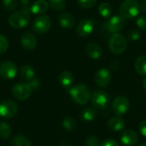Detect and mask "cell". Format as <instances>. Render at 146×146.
<instances>
[{"label": "cell", "mask_w": 146, "mask_h": 146, "mask_svg": "<svg viewBox=\"0 0 146 146\" xmlns=\"http://www.w3.org/2000/svg\"><path fill=\"white\" fill-rule=\"evenodd\" d=\"M68 93L72 100L80 105L86 104L92 99V92L85 84H78L72 86L69 89Z\"/></svg>", "instance_id": "cell-1"}, {"label": "cell", "mask_w": 146, "mask_h": 146, "mask_svg": "<svg viewBox=\"0 0 146 146\" xmlns=\"http://www.w3.org/2000/svg\"><path fill=\"white\" fill-rule=\"evenodd\" d=\"M8 21L13 28L20 29L25 27L30 21V9H22L14 12L9 15Z\"/></svg>", "instance_id": "cell-2"}, {"label": "cell", "mask_w": 146, "mask_h": 146, "mask_svg": "<svg viewBox=\"0 0 146 146\" xmlns=\"http://www.w3.org/2000/svg\"><path fill=\"white\" fill-rule=\"evenodd\" d=\"M139 3L136 0H125L120 6V15L125 19H133L139 15Z\"/></svg>", "instance_id": "cell-3"}, {"label": "cell", "mask_w": 146, "mask_h": 146, "mask_svg": "<svg viewBox=\"0 0 146 146\" xmlns=\"http://www.w3.org/2000/svg\"><path fill=\"white\" fill-rule=\"evenodd\" d=\"M127 46V41L124 35L121 33H114L109 42L110 50L115 55L122 54Z\"/></svg>", "instance_id": "cell-4"}, {"label": "cell", "mask_w": 146, "mask_h": 146, "mask_svg": "<svg viewBox=\"0 0 146 146\" xmlns=\"http://www.w3.org/2000/svg\"><path fill=\"white\" fill-rule=\"evenodd\" d=\"M51 26L50 18L48 15H39L33 22V30L38 34H44L47 33Z\"/></svg>", "instance_id": "cell-5"}, {"label": "cell", "mask_w": 146, "mask_h": 146, "mask_svg": "<svg viewBox=\"0 0 146 146\" xmlns=\"http://www.w3.org/2000/svg\"><path fill=\"white\" fill-rule=\"evenodd\" d=\"M33 88L29 83H17L12 88L13 96L21 101L27 99L30 97Z\"/></svg>", "instance_id": "cell-6"}, {"label": "cell", "mask_w": 146, "mask_h": 146, "mask_svg": "<svg viewBox=\"0 0 146 146\" xmlns=\"http://www.w3.org/2000/svg\"><path fill=\"white\" fill-rule=\"evenodd\" d=\"M18 111V105L12 100H4L0 104V116L4 119L14 117Z\"/></svg>", "instance_id": "cell-7"}, {"label": "cell", "mask_w": 146, "mask_h": 146, "mask_svg": "<svg viewBox=\"0 0 146 146\" xmlns=\"http://www.w3.org/2000/svg\"><path fill=\"white\" fill-rule=\"evenodd\" d=\"M91 100L95 108L103 110L107 107V105L110 102V96L104 90H96L92 94Z\"/></svg>", "instance_id": "cell-8"}, {"label": "cell", "mask_w": 146, "mask_h": 146, "mask_svg": "<svg viewBox=\"0 0 146 146\" xmlns=\"http://www.w3.org/2000/svg\"><path fill=\"white\" fill-rule=\"evenodd\" d=\"M126 25V19L121 15H114L108 20L104 26L107 31L110 33H117L124 28Z\"/></svg>", "instance_id": "cell-9"}, {"label": "cell", "mask_w": 146, "mask_h": 146, "mask_svg": "<svg viewBox=\"0 0 146 146\" xmlns=\"http://www.w3.org/2000/svg\"><path fill=\"white\" fill-rule=\"evenodd\" d=\"M95 26H96V23L93 19H91V18L83 19L80 21H79L76 27V33L78 35L81 37L89 36L93 32Z\"/></svg>", "instance_id": "cell-10"}, {"label": "cell", "mask_w": 146, "mask_h": 146, "mask_svg": "<svg viewBox=\"0 0 146 146\" xmlns=\"http://www.w3.org/2000/svg\"><path fill=\"white\" fill-rule=\"evenodd\" d=\"M129 106H130L129 100L123 96L116 97L112 101V109L117 116L126 114L129 109Z\"/></svg>", "instance_id": "cell-11"}, {"label": "cell", "mask_w": 146, "mask_h": 146, "mask_svg": "<svg viewBox=\"0 0 146 146\" xmlns=\"http://www.w3.org/2000/svg\"><path fill=\"white\" fill-rule=\"evenodd\" d=\"M17 74L16 65L9 61L3 62L0 64V76L5 80H11Z\"/></svg>", "instance_id": "cell-12"}, {"label": "cell", "mask_w": 146, "mask_h": 146, "mask_svg": "<svg viewBox=\"0 0 146 146\" xmlns=\"http://www.w3.org/2000/svg\"><path fill=\"white\" fill-rule=\"evenodd\" d=\"M111 73L107 68H101L97 71L95 74V83L100 87H107L111 82Z\"/></svg>", "instance_id": "cell-13"}, {"label": "cell", "mask_w": 146, "mask_h": 146, "mask_svg": "<svg viewBox=\"0 0 146 146\" xmlns=\"http://www.w3.org/2000/svg\"><path fill=\"white\" fill-rule=\"evenodd\" d=\"M21 46L25 50H32L35 49V47L37 45V38L35 37V35H33V33H31L29 32L24 33L21 38Z\"/></svg>", "instance_id": "cell-14"}, {"label": "cell", "mask_w": 146, "mask_h": 146, "mask_svg": "<svg viewBox=\"0 0 146 146\" xmlns=\"http://www.w3.org/2000/svg\"><path fill=\"white\" fill-rule=\"evenodd\" d=\"M58 21H59L60 26L66 29H70V28L74 27L75 25L74 16L68 12L61 13L58 15Z\"/></svg>", "instance_id": "cell-15"}, {"label": "cell", "mask_w": 146, "mask_h": 146, "mask_svg": "<svg viewBox=\"0 0 146 146\" xmlns=\"http://www.w3.org/2000/svg\"><path fill=\"white\" fill-rule=\"evenodd\" d=\"M139 140V136L136 132L133 130H126L121 136V141L127 146H133L136 145Z\"/></svg>", "instance_id": "cell-16"}, {"label": "cell", "mask_w": 146, "mask_h": 146, "mask_svg": "<svg viewBox=\"0 0 146 146\" xmlns=\"http://www.w3.org/2000/svg\"><path fill=\"white\" fill-rule=\"evenodd\" d=\"M86 55L93 59V60H97V59H99L103 54V51H102V49L101 47L97 44H94V43H90L88 44L86 46Z\"/></svg>", "instance_id": "cell-17"}, {"label": "cell", "mask_w": 146, "mask_h": 146, "mask_svg": "<svg viewBox=\"0 0 146 146\" xmlns=\"http://www.w3.org/2000/svg\"><path fill=\"white\" fill-rule=\"evenodd\" d=\"M49 8V3L46 0H36L30 7V11L33 14L38 15L47 11Z\"/></svg>", "instance_id": "cell-18"}, {"label": "cell", "mask_w": 146, "mask_h": 146, "mask_svg": "<svg viewBox=\"0 0 146 146\" xmlns=\"http://www.w3.org/2000/svg\"><path fill=\"white\" fill-rule=\"evenodd\" d=\"M124 126H125V121L120 116L110 118L108 121V127L114 132H119L122 130L124 128Z\"/></svg>", "instance_id": "cell-19"}, {"label": "cell", "mask_w": 146, "mask_h": 146, "mask_svg": "<svg viewBox=\"0 0 146 146\" xmlns=\"http://www.w3.org/2000/svg\"><path fill=\"white\" fill-rule=\"evenodd\" d=\"M20 76L21 77V79H23L28 82L31 81L32 80H33L35 78V72H34L33 68L28 64L23 65L20 70Z\"/></svg>", "instance_id": "cell-20"}, {"label": "cell", "mask_w": 146, "mask_h": 146, "mask_svg": "<svg viewBox=\"0 0 146 146\" xmlns=\"http://www.w3.org/2000/svg\"><path fill=\"white\" fill-rule=\"evenodd\" d=\"M59 82L63 87H70L74 82V75L70 71H63L59 76Z\"/></svg>", "instance_id": "cell-21"}, {"label": "cell", "mask_w": 146, "mask_h": 146, "mask_svg": "<svg viewBox=\"0 0 146 146\" xmlns=\"http://www.w3.org/2000/svg\"><path fill=\"white\" fill-rule=\"evenodd\" d=\"M134 68L139 74L146 76V56H140L136 59Z\"/></svg>", "instance_id": "cell-22"}, {"label": "cell", "mask_w": 146, "mask_h": 146, "mask_svg": "<svg viewBox=\"0 0 146 146\" xmlns=\"http://www.w3.org/2000/svg\"><path fill=\"white\" fill-rule=\"evenodd\" d=\"M98 115V111L95 107H88L86 108L82 111V119L86 121H93Z\"/></svg>", "instance_id": "cell-23"}, {"label": "cell", "mask_w": 146, "mask_h": 146, "mask_svg": "<svg viewBox=\"0 0 146 146\" xmlns=\"http://www.w3.org/2000/svg\"><path fill=\"white\" fill-rule=\"evenodd\" d=\"M11 145L12 146H32L28 139L20 134L15 135L13 137V139H11Z\"/></svg>", "instance_id": "cell-24"}, {"label": "cell", "mask_w": 146, "mask_h": 146, "mask_svg": "<svg viewBox=\"0 0 146 146\" xmlns=\"http://www.w3.org/2000/svg\"><path fill=\"white\" fill-rule=\"evenodd\" d=\"M77 127V123L74 118L71 116H67L62 120V127L68 132L74 131Z\"/></svg>", "instance_id": "cell-25"}, {"label": "cell", "mask_w": 146, "mask_h": 146, "mask_svg": "<svg viewBox=\"0 0 146 146\" xmlns=\"http://www.w3.org/2000/svg\"><path fill=\"white\" fill-rule=\"evenodd\" d=\"M98 12L103 17L108 18L111 15L113 12V8L109 3H102L98 7Z\"/></svg>", "instance_id": "cell-26"}, {"label": "cell", "mask_w": 146, "mask_h": 146, "mask_svg": "<svg viewBox=\"0 0 146 146\" xmlns=\"http://www.w3.org/2000/svg\"><path fill=\"white\" fill-rule=\"evenodd\" d=\"M11 135V127L6 122H0V139H7Z\"/></svg>", "instance_id": "cell-27"}, {"label": "cell", "mask_w": 146, "mask_h": 146, "mask_svg": "<svg viewBox=\"0 0 146 146\" xmlns=\"http://www.w3.org/2000/svg\"><path fill=\"white\" fill-rule=\"evenodd\" d=\"M49 5L55 10H62L65 8V0H49Z\"/></svg>", "instance_id": "cell-28"}, {"label": "cell", "mask_w": 146, "mask_h": 146, "mask_svg": "<svg viewBox=\"0 0 146 146\" xmlns=\"http://www.w3.org/2000/svg\"><path fill=\"white\" fill-rule=\"evenodd\" d=\"M3 5L6 10L12 11L16 9L18 2L17 0H3Z\"/></svg>", "instance_id": "cell-29"}, {"label": "cell", "mask_w": 146, "mask_h": 146, "mask_svg": "<svg viewBox=\"0 0 146 146\" xmlns=\"http://www.w3.org/2000/svg\"><path fill=\"white\" fill-rule=\"evenodd\" d=\"M86 146H100L99 139L94 135H89L86 139Z\"/></svg>", "instance_id": "cell-30"}, {"label": "cell", "mask_w": 146, "mask_h": 146, "mask_svg": "<svg viewBox=\"0 0 146 146\" xmlns=\"http://www.w3.org/2000/svg\"><path fill=\"white\" fill-rule=\"evenodd\" d=\"M9 47V41L6 37L0 34V54L4 53Z\"/></svg>", "instance_id": "cell-31"}, {"label": "cell", "mask_w": 146, "mask_h": 146, "mask_svg": "<svg viewBox=\"0 0 146 146\" xmlns=\"http://www.w3.org/2000/svg\"><path fill=\"white\" fill-rule=\"evenodd\" d=\"M79 4L85 9H90L95 6L97 0H78Z\"/></svg>", "instance_id": "cell-32"}, {"label": "cell", "mask_w": 146, "mask_h": 146, "mask_svg": "<svg viewBox=\"0 0 146 146\" xmlns=\"http://www.w3.org/2000/svg\"><path fill=\"white\" fill-rule=\"evenodd\" d=\"M136 24L141 30H146V15H139L136 20Z\"/></svg>", "instance_id": "cell-33"}, {"label": "cell", "mask_w": 146, "mask_h": 146, "mask_svg": "<svg viewBox=\"0 0 146 146\" xmlns=\"http://www.w3.org/2000/svg\"><path fill=\"white\" fill-rule=\"evenodd\" d=\"M100 146H119V144L115 140V139H105Z\"/></svg>", "instance_id": "cell-34"}, {"label": "cell", "mask_w": 146, "mask_h": 146, "mask_svg": "<svg viewBox=\"0 0 146 146\" xmlns=\"http://www.w3.org/2000/svg\"><path fill=\"white\" fill-rule=\"evenodd\" d=\"M129 37H130V38H131L132 40L137 41V40H139V38H140V34H139V33L138 31L133 30V31H132V32L129 33Z\"/></svg>", "instance_id": "cell-35"}, {"label": "cell", "mask_w": 146, "mask_h": 146, "mask_svg": "<svg viewBox=\"0 0 146 146\" xmlns=\"http://www.w3.org/2000/svg\"><path fill=\"white\" fill-rule=\"evenodd\" d=\"M139 131L143 136L146 137V119L143 120L139 124Z\"/></svg>", "instance_id": "cell-36"}, {"label": "cell", "mask_w": 146, "mask_h": 146, "mask_svg": "<svg viewBox=\"0 0 146 146\" xmlns=\"http://www.w3.org/2000/svg\"><path fill=\"white\" fill-rule=\"evenodd\" d=\"M28 83L30 84V86H32V88H33V89L38 88V87L40 86V81H39V80L36 79V78H34L33 80H31V81H29Z\"/></svg>", "instance_id": "cell-37"}, {"label": "cell", "mask_w": 146, "mask_h": 146, "mask_svg": "<svg viewBox=\"0 0 146 146\" xmlns=\"http://www.w3.org/2000/svg\"><path fill=\"white\" fill-rule=\"evenodd\" d=\"M139 9L144 13H146V0H141L139 3Z\"/></svg>", "instance_id": "cell-38"}, {"label": "cell", "mask_w": 146, "mask_h": 146, "mask_svg": "<svg viewBox=\"0 0 146 146\" xmlns=\"http://www.w3.org/2000/svg\"><path fill=\"white\" fill-rule=\"evenodd\" d=\"M143 86H144V88L146 90V77L144 79V80H143Z\"/></svg>", "instance_id": "cell-39"}, {"label": "cell", "mask_w": 146, "mask_h": 146, "mask_svg": "<svg viewBox=\"0 0 146 146\" xmlns=\"http://www.w3.org/2000/svg\"><path fill=\"white\" fill-rule=\"evenodd\" d=\"M139 146H146V142H144V143H141Z\"/></svg>", "instance_id": "cell-40"}]
</instances>
